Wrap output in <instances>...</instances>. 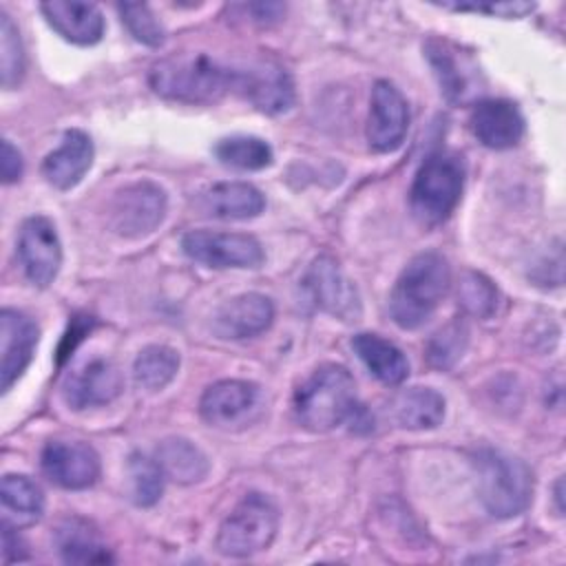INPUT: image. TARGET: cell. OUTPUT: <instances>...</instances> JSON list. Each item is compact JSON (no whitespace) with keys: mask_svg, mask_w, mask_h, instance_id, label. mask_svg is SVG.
I'll return each mask as SVG.
<instances>
[{"mask_svg":"<svg viewBox=\"0 0 566 566\" xmlns=\"http://www.w3.org/2000/svg\"><path fill=\"white\" fill-rule=\"evenodd\" d=\"M148 84L159 97L181 104H214L232 91L230 66L206 53H177L155 62Z\"/></svg>","mask_w":566,"mask_h":566,"instance_id":"obj_1","label":"cell"},{"mask_svg":"<svg viewBox=\"0 0 566 566\" xmlns=\"http://www.w3.org/2000/svg\"><path fill=\"white\" fill-rule=\"evenodd\" d=\"M451 270L442 254L422 252L400 272L389 294V314L400 329L422 327L449 292Z\"/></svg>","mask_w":566,"mask_h":566,"instance_id":"obj_2","label":"cell"},{"mask_svg":"<svg viewBox=\"0 0 566 566\" xmlns=\"http://www.w3.org/2000/svg\"><path fill=\"white\" fill-rule=\"evenodd\" d=\"M294 416L307 431L323 433L343 424L356 411V382L347 367L325 363L294 391Z\"/></svg>","mask_w":566,"mask_h":566,"instance_id":"obj_3","label":"cell"},{"mask_svg":"<svg viewBox=\"0 0 566 566\" xmlns=\"http://www.w3.org/2000/svg\"><path fill=\"white\" fill-rule=\"evenodd\" d=\"M475 475L480 500L493 517H515L531 504L533 471L524 460L497 449H482L475 455Z\"/></svg>","mask_w":566,"mask_h":566,"instance_id":"obj_4","label":"cell"},{"mask_svg":"<svg viewBox=\"0 0 566 566\" xmlns=\"http://www.w3.org/2000/svg\"><path fill=\"white\" fill-rule=\"evenodd\" d=\"M464 188V161L460 155L440 150L429 155L411 184L409 206L422 226H438L451 217Z\"/></svg>","mask_w":566,"mask_h":566,"instance_id":"obj_5","label":"cell"},{"mask_svg":"<svg viewBox=\"0 0 566 566\" xmlns=\"http://www.w3.org/2000/svg\"><path fill=\"white\" fill-rule=\"evenodd\" d=\"M279 528V509L263 493H248L221 522L217 551L226 557H250L265 551Z\"/></svg>","mask_w":566,"mask_h":566,"instance_id":"obj_6","label":"cell"},{"mask_svg":"<svg viewBox=\"0 0 566 566\" xmlns=\"http://www.w3.org/2000/svg\"><path fill=\"white\" fill-rule=\"evenodd\" d=\"M424 55L433 69L440 93L451 104H478V97L484 93L486 82L471 51L447 38H431L424 44Z\"/></svg>","mask_w":566,"mask_h":566,"instance_id":"obj_7","label":"cell"},{"mask_svg":"<svg viewBox=\"0 0 566 566\" xmlns=\"http://www.w3.org/2000/svg\"><path fill=\"white\" fill-rule=\"evenodd\" d=\"M230 77L232 91L265 115L285 113L294 104V82L290 73L272 60L230 66Z\"/></svg>","mask_w":566,"mask_h":566,"instance_id":"obj_8","label":"cell"},{"mask_svg":"<svg viewBox=\"0 0 566 566\" xmlns=\"http://www.w3.org/2000/svg\"><path fill=\"white\" fill-rule=\"evenodd\" d=\"M263 409V391L250 380H219L210 385L201 400V418L217 429H243L252 424Z\"/></svg>","mask_w":566,"mask_h":566,"instance_id":"obj_9","label":"cell"},{"mask_svg":"<svg viewBox=\"0 0 566 566\" xmlns=\"http://www.w3.org/2000/svg\"><path fill=\"white\" fill-rule=\"evenodd\" d=\"M303 287L318 310L338 321L352 323L363 314L360 294L334 256H316L303 276Z\"/></svg>","mask_w":566,"mask_h":566,"instance_id":"obj_10","label":"cell"},{"mask_svg":"<svg viewBox=\"0 0 566 566\" xmlns=\"http://www.w3.org/2000/svg\"><path fill=\"white\" fill-rule=\"evenodd\" d=\"M181 250L197 263L208 268H259L265 259L261 243L243 232L190 230L181 239Z\"/></svg>","mask_w":566,"mask_h":566,"instance_id":"obj_11","label":"cell"},{"mask_svg":"<svg viewBox=\"0 0 566 566\" xmlns=\"http://www.w3.org/2000/svg\"><path fill=\"white\" fill-rule=\"evenodd\" d=\"M168 199L155 181H135L115 192L111 201V226L117 234L139 239L150 234L166 217Z\"/></svg>","mask_w":566,"mask_h":566,"instance_id":"obj_12","label":"cell"},{"mask_svg":"<svg viewBox=\"0 0 566 566\" xmlns=\"http://www.w3.org/2000/svg\"><path fill=\"white\" fill-rule=\"evenodd\" d=\"M124 389L119 367L106 356H91L75 365L62 385V396L73 409H88L113 402Z\"/></svg>","mask_w":566,"mask_h":566,"instance_id":"obj_13","label":"cell"},{"mask_svg":"<svg viewBox=\"0 0 566 566\" xmlns=\"http://www.w3.org/2000/svg\"><path fill=\"white\" fill-rule=\"evenodd\" d=\"M18 256L33 285H51L62 265V243L53 221L46 217H29L20 228Z\"/></svg>","mask_w":566,"mask_h":566,"instance_id":"obj_14","label":"cell"},{"mask_svg":"<svg viewBox=\"0 0 566 566\" xmlns=\"http://www.w3.org/2000/svg\"><path fill=\"white\" fill-rule=\"evenodd\" d=\"M42 471L62 489H88L99 478V455L82 440H49L40 455Z\"/></svg>","mask_w":566,"mask_h":566,"instance_id":"obj_15","label":"cell"},{"mask_svg":"<svg viewBox=\"0 0 566 566\" xmlns=\"http://www.w3.org/2000/svg\"><path fill=\"white\" fill-rule=\"evenodd\" d=\"M409 128V106L402 93L387 80H378L371 88L367 142L376 153H394L405 142Z\"/></svg>","mask_w":566,"mask_h":566,"instance_id":"obj_16","label":"cell"},{"mask_svg":"<svg viewBox=\"0 0 566 566\" xmlns=\"http://www.w3.org/2000/svg\"><path fill=\"white\" fill-rule=\"evenodd\" d=\"M38 334V325L27 314L9 307L0 312V387L4 394L29 367Z\"/></svg>","mask_w":566,"mask_h":566,"instance_id":"obj_17","label":"cell"},{"mask_svg":"<svg viewBox=\"0 0 566 566\" xmlns=\"http://www.w3.org/2000/svg\"><path fill=\"white\" fill-rule=\"evenodd\" d=\"M475 139L493 150L513 148L524 135V117L509 99H480L469 119Z\"/></svg>","mask_w":566,"mask_h":566,"instance_id":"obj_18","label":"cell"},{"mask_svg":"<svg viewBox=\"0 0 566 566\" xmlns=\"http://www.w3.org/2000/svg\"><path fill=\"white\" fill-rule=\"evenodd\" d=\"M274 321V305L259 292L239 294L226 301L214 314V329L223 338H252L265 332Z\"/></svg>","mask_w":566,"mask_h":566,"instance_id":"obj_19","label":"cell"},{"mask_svg":"<svg viewBox=\"0 0 566 566\" xmlns=\"http://www.w3.org/2000/svg\"><path fill=\"white\" fill-rule=\"evenodd\" d=\"M95 148L91 137L84 130H66L60 146L49 153L42 161V175L44 179L57 188L69 190L82 181V177L93 166Z\"/></svg>","mask_w":566,"mask_h":566,"instance_id":"obj_20","label":"cell"},{"mask_svg":"<svg viewBox=\"0 0 566 566\" xmlns=\"http://www.w3.org/2000/svg\"><path fill=\"white\" fill-rule=\"evenodd\" d=\"M40 11L44 13L46 22L69 42L73 44H95L102 40L104 33V18L102 11L93 2H64L51 0L42 2Z\"/></svg>","mask_w":566,"mask_h":566,"instance_id":"obj_21","label":"cell"},{"mask_svg":"<svg viewBox=\"0 0 566 566\" xmlns=\"http://www.w3.org/2000/svg\"><path fill=\"white\" fill-rule=\"evenodd\" d=\"M201 208L217 219H252L263 212L265 197L245 181H221L201 192Z\"/></svg>","mask_w":566,"mask_h":566,"instance_id":"obj_22","label":"cell"},{"mask_svg":"<svg viewBox=\"0 0 566 566\" xmlns=\"http://www.w3.org/2000/svg\"><path fill=\"white\" fill-rule=\"evenodd\" d=\"M352 349L371 371V376L385 385H400L409 376V363L402 349L378 334H356L352 338Z\"/></svg>","mask_w":566,"mask_h":566,"instance_id":"obj_23","label":"cell"},{"mask_svg":"<svg viewBox=\"0 0 566 566\" xmlns=\"http://www.w3.org/2000/svg\"><path fill=\"white\" fill-rule=\"evenodd\" d=\"M55 546L66 564L113 562V555L102 542L97 528L82 517H69L55 528Z\"/></svg>","mask_w":566,"mask_h":566,"instance_id":"obj_24","label":"cell"},{"mask_svg":"<svg viewBox=\"0 0 566 566\" xmlns=\"http://www.w3.org/2000/svg\"><path fill=\"white\" fill-rule=\"evenodd\" d=\"M391 418L402 429H433L444 418V398L431 387L402 389L391 400Z\"/></svg>","mask_w":566,"mask_h":566,"instance_id":"obj_25","label":"cell"},{"mask_svg":"<svg viewBox=\"0 0 566 566\" xmlns=\"http://www.w3.org/2000/svg\"><path fill=\"white\" fill-rule=\"evenodd\" d=\"M155 460L164 475L177 484H195L206 478L210 462L203 451L186 438H166L159 442Z\"/></svg>","mask_w":566,"mask_h":566,"instance_id":"obj_26","label":"cell"},{"mask_svg":"<svg viewBox=\"0 0 566 566\" xmlns=\"http://www.w3.org/2000/svg\"><path fill=\"white\" fill-rule=\"evenodd\" d=\"M0 500L4 509V520L13 526H29L42 517L44 495L42 489L27 475L7 473L0 484Z\"/></svg>","mask_w":566,"mask_h":566,"instance_id":"obj_27","label":"cell"},{"mask_svg":"<svg viewBox=\"0 0 566 566\" xmlns=\"http://www.w3.org/2000/svg\"><path fill=\"white\" fill-rule=\"evenodd\" d=\"M179 371V352L168 345L144 347L133 363V378L148 391L164 389Z\"/></svg>","mask_w":566,"mask_h":566,"instance_id":"obj_28","label":"cell"},{"mask_svg":"<svg viewBox=\"0 0 566 566\" xmlns=\"http://www.w3.org/2000/svg\"><path fill=\"white\" fill-rule=\"evenodd\" d=\"M214 155L223 166L239 170H261L274 159L270 144L254 135H230L214 144Z\"/></svg>","mask_w":566,"mask_h":566,"instance_id":"obj_29","label":"cell"},{"mask_svg":"<svg viewBox=\"0 0 566 566\" xmlns=\"http://www.w3.org/2000/svg\"><path fill=\"white\" fill-rule=\"evenodd\" d=\"M130 493L137 506H153L164 493V471L155 458L144 453H133L128 458Z\"/></svg>","mask_w":566,"mask_h":566,"instance_id":"obj_30","label":"cell"},{"mask_svg":"<svg viewBox=\"0 0 566 566\" xmlns=\"http://www.w3.org/2000/svg\"><path fill=\"white\" fill-rule=\"evenodd\" d=\"M0 75L4 88H15L24 77V46L7 11H0Z\"/></svg>","mask_w":566,"mask_h":566,"instance_id":"obj_31","label":"cell"},{"mask_svg":"<svg viewBox=\"0 0 566 566\" xmlns=\"http://www.w3.org/2000/svg\"><path fill=\"white\" fill-rule=\"evenodd\" d=\"M458 303L469 316L489 318L497 307V287L480 272H464L458 283Z\"/></svg>","mask_w":566,"mask_h":566,"instance_id":"obj_32","label":"cell"},{"mask_svg":"<svg viewBox=\"0 0 566 566\" xmlns=\"http://www.w3.org/2000/svg\"><path fill=\"white\" fill-rule=\"evenodd\" d=\"M469 343V329L462 321H451L438 329L427 345V360L436 369H449L464 354Z\"/></svg>","mask_w":566,"mask_h":566,"instance_id":"obj_33","label":"cell"},{"mask_svg":"<svg viewBox=\"0 0 566 566\" xmlns=\"http://www.w3.org/2000/svg\"><path fill=\"white\" fill-rule=\"evenodd\" d=\"M117 11L122 15V22L130 31V35L146 44V46H161L166 40L161 22L155 18V13L148 9V4L142 2H124L117 4Z\"/></svg>","mask_w":566,"mask_h":566,"instance_id":"obj_34","label":"cell"},{"mask_svg":"<svg viewBox=\"0 0 566 566\" xmlns=\"http://www.w3.org/2000/svg\"><path fill=\"white\" fill-rule=\"evenodd\" d=\"M453 11H478V13H491L500 18H522L535 9L531 2H491V4H444Z\"/></svg>","mask_w":566,"mask_h":566,"instance_id":"obj_35","label":"cell"},{"mask_svg":"<svg viewBox=\"0 0 566 566\" xmlns=\"http://www.w3.org/2000/svg\"><path fill=\"white\" fill-rule=\"evenodd\" d=\"M0 170H2V181L13 184L22 177V155L20 150L4 139L2 142V155H0Z\"/></svg>","mask_w":566,"mask_h":566,"instance_id":"obj_36","label":"cell"},{"mask_svg":"<svg viewBox=\"0 0 566 566\" xmlns=\"http://www.w3.org/2000/svg\"><path fill=\"white\" fill-rule=\"evenodd\" d=\"M2 553H4V564L11 562H20L27 559V551H24V542L18 535V526L2 522Z\"/></svg>","mask_w":566,"mask_h":566,"instance_id":"obj_37","label":"cell"}]
</instances>
